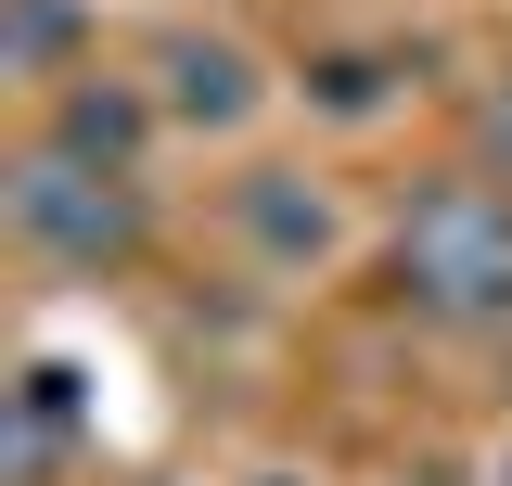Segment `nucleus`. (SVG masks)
I'll return each mask as SVG.
<instances>
[{
  "mask_svg": "<svg viewBox=\"0 0 512 486\" xmlns=\"http://www.w3.org/2000/svg\"><path fill=\"white\" fill-rule=\"evenodd\" d=\"M167 77H180V116H244V64L231 52H167Z\"/></svg>",
  "mask_w": 512,
  "mask_h": 486,
  "instance_id": "nucleus-1",
  "label": "nucleus"
}]
</instances>
